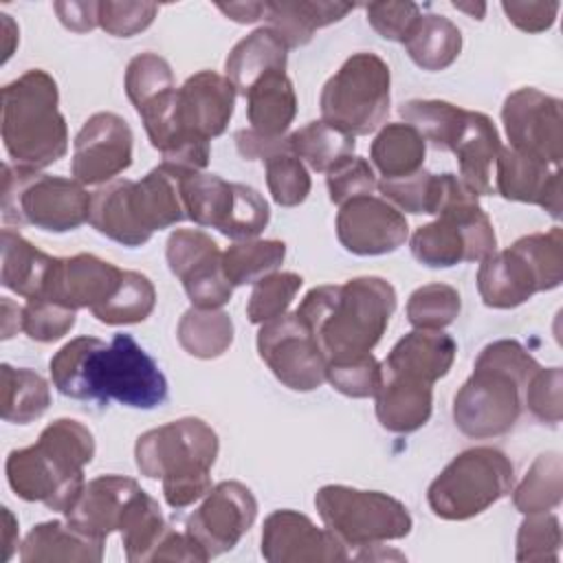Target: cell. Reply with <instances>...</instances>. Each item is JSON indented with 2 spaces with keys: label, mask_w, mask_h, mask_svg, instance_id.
I'll return each instance as SVG.
<instances>
[{
  "label": "cell",
  "mask_w": 563,
  "mask_h": 563,
  "mask_svg": "<svg viewBox=\"0 0 563 563\" xmlns=\"http://www.w3.org/2000/svg\"><path fill=\"white\" fill-rule=\"evenodd\" d=\"M325 380L341 394L350 398H369L378 391L383 380V367L372 356H358L352 361L341 363H328Z\"/></svg>",
  "instance_id": "cell-51"
},
{
  "label": "cell",
  "mask_w": 563,
  "mask_h": 563,
  "mask_svg": "<svg viewBox=\"0 0 563 563\" xmlns=\"http://www.w3.org/2000/svg\"><path fill=\"white\" fill-rule=\"evenodd\" d=\"M424 139L409 123H387L372 141L369 158L383 178H402L422 169Z\"/></svg>",
  "instance_id": "cell-34"
},
{
  "label": "cell",
  "mask_w": 563,
  "mask_h": 563,
  "mask_svg": "<svg viewBox=\"0 0 563 563\" xmlns=\"http://www.w3.org/2000/svg\"><path fill=\"white\" fill-rule=\"evenodd\" d=\"M75 321L77 310L44 297L26 299V306H22V330L37 343H53L62 339L73 330Z\"/></svg>",
  "instance_id": "cell-49"
},
{
  "label": "cell",
  "mask_w": 563,
  "mask_h": 563,
  "mask_svg": "<svg viewBox=\"0 0 563 563\" xmlns=\"http://www.w3.org/2000/svg\"><path fill=\"white\" fill-rule=\"evenodd\" d=\"M55 389L75 400H117L132 409H154L167 400L169 385L158 363L130 336H77L51 358Z\"/></svg>",
  "instance_id": "cell-1"
},
{
  "label": "cell",
  "mask_w": 563,
  "mask_h": 563,
  "mask_svg": "<svg viewBox=\"0 0 563 563\" xmlns=\"http://www.w3.org/2000/svg\"><path fill=\"white\" fill-rule=\"evenodd\" d=\"M169 526L163 519V512L154 497L143 488L130 499L119 532L123 539L125 559L130 563H145L154 559V552Z\"/></svg>",
  "instance_id": "cell-35"
},
{
  "label": "cell",
  "mask_w": 563,
  "mask_h": 563,
  "mask_svg": "<svg viewBox=\"0 0 563 563\" xmlns=\"http://www.w3.org/2000/svg\"><path fill=\"white\" fill-rule=\"evenodd\" d=\"M515 471L495 446H473L455 455L429 484L427 501L435 517L464 521L482 515L512 490Z\"/></svg>",
  "instance_id": "cell-11"
},
{
  "label": "cell",
  "mask_w": 563,
  "mask_h": 563,
  "mask_svg": "<svg viewBox=\"0 0 563 563\" xmlns=\"http://www.w3.org/2000/svg\"><path fill=\"white\" fill-rule=\"evenodd\" d=\"M2 246V266H0V282L11 292L35 299L42 297L46 279L57 257L35 249L26 238L18 231L4 227L0 233Z\"/></svg>",
  "instance_id": "cell-30"
},
{
  "label": "cell",
  "mask_w": 563,
  "mask_h": 563,
  "mask_svg": "<svg viewBox=\"0 0 563 563\" xmlns=\"http://www.w3.org/2000/svg\"><path fill=\"white\" fill-rule=\"evenodd\" d=\"M235 145L246 161H268L275 154L292 152L288 136H266L251 128L235 132Z\"/></svg>",
  "instance_id": "cell-56"
},
{
  "label": "cell",
  "mask_w": 563,
  "mask_h": 563,
  "mask_svg": "<svg viewBox=\"0 0 563 563\" xmlns=\"http://www.w3.org/2000/svg\"><path fill=\"white\" fill-rule=\"evenodd\" d=\"M2 515H4V561H9L18 545V519L11 515L7 506L2 508Z\"/></svg>",
  "instance_id": "cell-61"
},
{
  "label": "cell",
  "mask_w": 563,
  "mask_h": 563,
  "mask_svg": "<svg viewBox=\"0 0 563 563\" xmlns=\"http://www.w3.org/2000/svg\"><path fill=\"white\" fill-rule=\"evenodd\" d=\"M55 79L31 68L2 88V141L15 165L42 169L68 152Z\"/></svg>",
  "instance_id": "cell-7"
},
{
  "label": "cell",
  "mask_w": 563,
  "mask_h": 563,
  "mask_svg": "<svg viewBox=\"0 0 563 563\" xmlns=\"http://www.w3.org/2000/svg\"><path fill=\"white\" fill-rule=\"evenodd\" d=\"M0 18H2V40H4V53H2V64L13 55V48H15V44H18V40H20V35H18V26H15V22L11 20V15H7V13H0Z\"/></svg>",
  "instance_id": "cell-62"
},
{
  "label": "cell",
  "mask_w": 563,
  "mask_h": 563,
  "mask_svg": "<svg viewBox=\"0 0 563 563\" xmlns=\"http://www.w3.org/2000/svg\"><path fill=\"white\" fill-rule=\"evenodd\" d=\"M95 457L92 431L73 418L53 420L35 444L9 453L4 471L11 490L66 512L84 488V466Z\"/></svg>",
  "instance_id": "cell-3"
},
{
  "label": "cell",
  "mask_w": 563,
  "mask_h": 563,
  "mask_svg": "<svg viewBox=\"0 0 563 563\" xmlns=\"http://www.w3.org/2000/svg\"><path fill=\"white\" fill-rule=\"evenodd\" d=\"M563 497V462L556 451L541 453L526 477L512 490V504L519 512H550Z\"/></svg>",
  "instance_id": "cell-39"
},
{
  "label": "cell",
  "mask_w": 563,
  "mask_h": 563,
  "mask_svg": "<svg viewBox=\"0 0 563 563\" xmlns=\"http://www.w3.org/2000/svg\"><path fill=\"white\" fill-rule=\"evenodd\" d=\"M172 88H176L174 73L165 57L147 51L130 59L125 68V95L136 110Z\"/></svg>",
  "instance_id": "cell-46"
},
{
  "label": "cell",
  "mask_w": 563,
  "mask_h": 563,
  "mask_svg": "<svg viewBox=\"0 0 563 563\" xmlns=\"http://www.w3.org/2000/svg\"><path fill=\"white\" fill-rule=\"evenodd\" d=\"M402 44L411 62L422 70H444L462 51V33L449 18L422 13Z\"/></svg>",
  "instance_id": "cell-33"
},
{
  "label": "cell",
  "mask_w": 563,
  "mask_h": 563,
  "mask_svg": "<svg viewBox=\"0 0 563 563\" xmlns=\"http://www.w3.org/2000/svg\"><path fill=\"white\" fill-rule=\"evenodd\" d=\"M561 391H563L561 367H548V369L539 367L526 385L523 402L537 420L548 424H559L563 416Z\"/></svg>",
  "instance_id": "cell-52"
},
{
  "label": "cell",
  "mask_w": 563,
  "mask_h": 563,
  "mask_svg": "<svg viewBox=\"0 0 563 563\" xmlns=\"http://www.w3.org/2000/svg\"><path fill=\"white\" fill-rule=\"evenodd\" d=\"M398 112L405 123L416 128L435 150L453 152L468 110L440 99H411L402 103Z\"/></svg>",
  "instance_id": "cell-36"
},
{
  "label": "cell",
  "mask_w": 563,
  "mask_h": 563,
  "mask_svg": "<svg viewBox=\"0 0 563 563\" xmlns=\"http://www.w3.org/2000/svg\"><path fill=\"white\" fill-rule=\"evenodd\" d=\"M297 114V97L286 70L264 75L246 92V117L251 130L266 136H284Z\"/></svg>",
  "instance_id": "cell-32"
},
{
  "label": "cell",
  "mask_w": 563,
  "mask_h": 563,
  "mask_svg": "<svg viewBox=\"0 0 563 563\" xmlns=\"http://www.w3.org/2000/svg\"><path fill=\"white\" fill-rule=\"evenodd\" d=\"M541 365L512 339L488 343L453 398L455 427L475 440L504 435L521 416V391Z\"/></svg>",
  "instance_id": "cell-4"
},
{
  "label": "cell",
  "mask_w": 563,
  "mask_h": 563,
  "mask_svg": "<svg viewBox=\"0 0 563 563\" xmlns=\"http://www.w3.org/2000/svg\"><path fill=\"white\" fill-rule=\"evenodd\" d=\"M180 174L158 165L141 180H110L90 196L88 222L101 235L123 244L141 246L154 231L187 218L180 198Z\"/></svg>",
  "instance_id": "cell-6"
},
{
  "label": "cell",
  "mask_w": 563,
  "mask_h": 563,
  "mask_svg": "<svg viewBox=\"0 0 563 563\" xmlns=\"http://www.w3.org/2000/svg\"><path fill=\"white\" fill-rule=\"evenodd\" d=\"M314 506L323 526L345 545H380L407 537L413 526L407 506L380 490L328 484L317 490Z\"/></svg>",
  "instance_id": "cell-13"
},
{
  "label": "cell",
  "mask_w": 563,
  "mask_h": 563,
  "mask_svg": "<svg viewBox=\"0 0 563 563\" xmlns=\"http://www.w3.org/2000/svg\"><path fill=\"white\" fill-rule=\"evenodd\" d=\"M123 271L97 255L77 253L73 257H57L46 279L44 299L57 301L66 308L90 312L110 299L121 282Z\"/></svg>",
  "instance_id": "cell-21"
},
{
  "label": "cell",
  "mask_w": 563,
  "mask_h": 563,
  "mask_svg": "<svg viewBox=\"0 0 563 563\" xmlns=\"http://www.w3.org/2000/svg\"><path fill=\"white\" fill-rule=\"evenodd\" d=\"M389 84L391 75L383 57L354 53L321 90V121L354 139L378 130L389 112Z\"/></svg>",
  "instance_id": "cell-12"
},
{
  "label": "cell",
  "mask_w": 563,
  "mask_h": 563,
  "mask_svg": "<svg viewBox=\"0 0 563 563\" xmlns=\"http://www.w3.org/2000/svg\"><path fill=\"white\" fill-rule=\"evenodd\" d=\"M479 196L455 174H444L438 218L411 235L413 257L429 268H449L460 262H482L497 251L490 218Z\"/></svg>",
  "instance_id": "cell-8"
},
{
  "label": "cell",
  "mask_w": 563,
  "mask_h": 563,
  "mask_svg": "<svg viewBox=\"0 0 563 563\" xmlns=\"http://www.w3.org/2000/svg\"><path fill=\"white\" fill-rule=\"evenodd\" d=\"M266 165V185L273 200L282 207H297L310 194V174L306 165L292 154L282 152L264 161Z\"/></svg>",
  "instance_id": "cell-47"
},
{
  "label": "cell",
  "mask_w": 563,
  "mask_h": 563,
  "mask_svg": "<svg viewBox=\"0 0 563 563\" xmlns=\"http://www.w3.org/2000/svg\"><path fill=\"white\" fill-rule=\"evenodd\" d=\"M158 13L154 2H99V26L112 37H132L145 31Z\"/></svg>",
  "instance_id": "cell-53"
},
{
  "label": "cell",
  "mask_w": 563,
  "mask_h": 563,
  "mask_svg": "<svg viewBox=\"0 0 563 563\" xmlns=\"http://www.w3.org/2000/svg\"><path fill=\"white\" fill-rule=\"evenodd\" d=\"M561 550L559 517L550 512H532L519 526L517 532V561H556Z\"/></svg>",
  "instance_id": "cell-48"
},
{
  "label": "cell",
  "mask_w": 563,
  "mask_h": 563,
  "mask_svg": "<svg viewBox=\"0 0 563 563\" xmlns=\"http://www.w3.org/2000/svg\"><path fill=\"white\" fill-rule=\"evenodd\" d=\"M501 119L512 150L561 167L563 114L556 97L537 88H519L506 97Z\"/></svg>",
  "instance_id": "cell-16"
},
{
  "label": "cell",
  "mask_w": 563,
  "mask_h": 563,
  "mask_svg": "<svg viewBox=\"0 0 563 563\" xmlns=\"http://www.w3.org/2000/svg\"><path fill=\"white\" fill-rule=\"evenodd\" d=\"M53 9L59 22L75 33H86L99 26V2H55Z\"/></svg>",
  "instance_id": "cell-58"
},
{
  "label": "cell",
  "mask_w": 563,
  "mask_h": 563,
  "mask_svg": "<svg viewBox=\"0 0 563 563\" xmlns=\"http://www.w3.org/2000/svg\"><path fill=\"white\" fill-rule=\"evenodd\" d=\"M235 88L227 75L200 70L176 90V117L183 132L211 141L220 136L233 114Z\"/></svg>",
  "instance_id": "cell-22"
},
{
  "label": "cell",
  "mask_w": 563,
  "mask_h": 563,
  "mask_svg": "<svg viewBox=\"0 0 563 563\" xmlns=\"http://www.w3.org/2000/svg\"><path fill=\"white\" fill-rule=\"evenodd\" d=\"M257 517V499L242 482H220L189 515L185 532L202 548L207 559L224 554L251 530Z\"/></svg>",
  "instance_id": "cell-17"
},
{
  "label": "cell",
  "mask_w": 563,
  "mask_h": 563,
  "mask_svg": "<svg viewBox=\"0 0 563 563\" xmlns=\"http://www.w3.org/2000/svg\"><path fill=\"white\" fill-rule=\"evenodd\" d=\"M286 42L271 26H260L231 48L224 62V73L235 92L246 97L253 84H257L264 75L286 70Z\"/></svg>",
  "instance_id": "cell-28"
},
{
  "label": "cell",
  "mask_w": 563,
  "mask_h": 563,
  "mask_svg": "<svg viewBox=\"0 0 563 563\" xmlns=\"http://www.w3.org/2000/svg\"><path fill=\"white\" fill-rule=\"evenodd\" d=\"M218 9L229 20L240 24H251L266 15V2H229V4H218Z\"/></svg>",
  "instance_id": "cell-59"
},
{
  "label": "cell",
  "mask_w": 563,
  "mask_h": 563,
  "mask_svg": "<svg viewBox=\"0 0 563 563\" xmlns=\"http://www.w3.org/2000/svg\"><path fill=\"white\" fill-rule=\"evenodd\" d=\"M303 279L297 273H268L262 279L253 284L249 303H246V317L251 323L262 325L271 319L282 317L288 306L292 303L295 295L299 292Z\"/></svg>",
  "instance_id": "cell-44"
},
{
  "label": "cell",
  "mask_w": 563,
  "mask_h": 563,
  "mask_svg": "<svg viewBox=\"0 0 563 563\" xmlns=\"http://www.w3.org/2000/svg\"><path fill=\"white\" fill-rule=\"evenodd\" d=\"M383 367V365H380ZM376 418L391 433H411L427 424L433 409V385L383 369Z\"/></svg>",
  "instance_id": "cell-26"
},
{
  "label": "cell",
  "mask_w": 563,
  "mask_h": 563,
  "mask_svg": "<svg viewBox=\"0 0 563 563\" xmlns=\"http://www.w3.org/2000/svg\"><path fill=\"white\" fill-rule=\"evenodd\" d=\"M90 196L75 178L2 165V220L51 233L75 231L90 216Z\"/></svg>",
  "instance_id": "cell-10"
},
{
  "label": "cell",
  "mask_w": 563,
  "mask_h": 563,
  "mask_svg": "<svg viewBox=\"0 0 563 563\" xmlns=\"http://www.w3.org/2000/svg\"><path fill=\"white\" fill-rule=\"evenodd\" d=\"M103 559V541L84 534L68 521H44L33 526V530L20 543V561L42 563V561H88L99 563Z\"/></svg>",
  "instance_id": "cell-29"
},
{
  "label": "cell",
  "mask_w": 563,
  "mask_h": 563,
  "mask_svg": "<svg viewBox=\"0 0 563 563\" xmlns=\"http://www.w3.org/2000/svg\"><path fill=\"white\" fill-rule=\"evenodd\" d=\"M180 347L196 358H218L233 343V321L231 317L216 308H189L176 330Z\"/></svg>",
  "instance_id": "cell-37"
},
{
  "label": "cell",
  "mask_w": 563,
  "mask_h": 563,
  "mask_svg": "<svg viewBox=\"0 0 563 563\" xmlns=\"http://www.w3.org/2000/svg\"><path fill=\"white\" fill-rule=\"evenodd\" d=\"M376 189L387 202L407 213H431L435 216L440 196V174L416 172L402 178H383Z\"/></svg>",
  "instance_id": "cell-45"
},
{
  "label": "cell",
  "mask_w": 563,
  "mask_h": 563,
  "mask_svg": "<svg viewBox=\"0 0 563 563\" xmlns=\"http://www.w3.org/2000/svg\"><path fill=\"white\" fill-rule=\"evenodd\" d=\"M501 9L517 29L526 33H541L554 24L561 4L559 2H501Z\"/></svg>",
  "instance_id": "cell-55"
},
{
  "label": "cell",
  "mask_w": 563,
  "mask_h": 563,
  "mask_svg": "<svg viewBox=\"0 0 563 563\" xmlns=\"http://www.w3.org/2000/svg\"><path fill=\"white\" fill-rule=\"evenodd\" d=\"M563 279V231L519 238L512 246L482 260L477 290L488 308H517L534 292L552 290Z\"/></svg>",
  "instance_id": "cell-9"
},
{
  "label": "cell",
  "mask_w": 563,
  "mask_h": 563,
  "mask_svg": "<svg viewBox=\"0 0 563 563\" xmlns=\"http://www.w3.org/2000/svg\"><path fill=\"white\" fill-rule=\"evenodd\" d=\"M501 152V139L495 123L484 114L468 110L462 134L453 147L460 165V178L477 194L486 196L495 191L493 167Z\"/></svg>",
  "instance_id": "cell-27"
},
{
  "label": "cell",
  "mask_w": 563,
  "mask_h": 563,
  "mask_svg": "<svg viewBox=\"0 0 563 563\" xmlns=\"http://www.w3.org/2000/svg\"><path fill=\"white\" fill-rule=\"evenodd\" d=\"M2 420L29 424L37 420L51 405V387L33 369L11 367L2 363Z\"/></svg>",
  "instance_id": "cell-38"
},
{
  "label": "cell",
  "mask_w": 563,
  "mask_h": 563,
  "mask_svg": "<svg viewBox=\"0 0 563 563\" xmlns=\"http://www.w3.org/2000/svg\"><path fill=\"white\" fill-rule=\"evenodd\" d=\"M325 174H328L325 183H328L330 200L339 207L354 200V198L372 196L376 185H378L374 167L365 158L354 156V154L341 158Z\"/></svg>",
  "instance_id": "cell-50"
},
{
  "label": "cell",
  "mask_w": 563,
  "mask_h": 563,
  "mask_svg": "<svg viewBox=\"0 0 563 563\" xmlns=\"http://www.w3.org/2000/svg\"><path fill=\"white\" fill-rule=\"evenodd\" d=\"M152 561H209L202 548L187 532H176L172 528L165 530L154 559Z\"/></svg>",
  "instance_id": "cell-57"
},
{
  "label": "cell",
  "mask_w": 563,
  "mask_h": 563,
  "mask_svg": "<svg viewBox=\"0 0 563 563\" xmlns=\"http://www.w3.org/2000/svg\"><path fill=\"white\" fill-rule=\"evenodd\" d=\"M453 7H455L457 11L468 13V15L475 18V20H482L484 13H486V4H484V2H453Z\"/></svg>",
  "instance_id": "cell-63"
},
{
  "label": "cell",
  "mask_w": 563,
  "mask_h": 563,
  "mask_svg": "<svg viewBox=\"0 0 563 563\" xmlns=\"http://www.w3.org/2000/svg\"><path fill=\"white\" fill-rule=\"evenodd\" d=\"M286 257L282 240H240L222 253V268L229 284H255L268 273H275Z\"/></svg>",
  "instance_id": "cell-40"
},
{
  "label": "cell",
  "mask_w": 563,
  "mask_h": 563,
  "mask_svg": "<svg viewBox=\"0 0 563 563\" xmlns=\"http://www.w3.org/2000/svg\"><path fill=\"white\" fill-rule=\"evenodd\" d=\"M292 154L303 163H308L314 172H328L341 158L354 152V136L328 125L325 121H310L303 128L295 130L290 136Z\"/></svg>",
  "instance_id": "cell-41"
},
{
  "label": "cell",
  "mask_w": 563,
  "mask_h": 563,
  "mask_svg": "<svg viewBox=\"0 0 563 563\" xmlns=\"http://www.w3.org/2000/svg\"><path fill=\"white\" fill-rule=\"evenodd\" d=\"M354 4L347 2H308V0H282L266 2L268 26L286 42L288 48L303 46L312 40L317 29L343 20Z\"/></svg>",
  "instance_id": "cell-31"
},
{
  "label": "cell",
  "mask_w": 563,
  "mask_h": 563,
  "mask_svg": "<svg viewBox=\"0 0 563 563\" xmlns=\"http://www.w3.org/2000/svg\"><path fill=\"white\" fill-rule=\"evenodd\" d=\"M180 198L191 222L218 229L231 240H253L271 220L268 202L257 189L229 183L218 174L183 172Z\"/></svg>",
  "instance_id": "cell-14"
},
{
  "label": "cell",
  "mask_w": 563,
  "mask_h": 563,
  "mask_svg": "<svg viewBox=\"0 0 563 563\" xmlns=\"http://www.w3.org/2000/svg\"><path fill=\"white\" fill-rule=\"evenodd\" d=\"M262 556L268 563H332L347 561L345 543L328 528H317L310 517L284 508L264 519Z\"/></svg>",
  "instance_id": "cell-19"
},
{
  "label": "cell",
  "mask_w": 563,
  "mask_h": 563,
  "mask_svg": "<svg viewBox=\"0 0 563 563\" xmlns=\"http://www.w3.org/2000/svg\"><path fill=\"white\" fill-rule=\"evenodd\" d=\"M457 345L442 330H411L387 354L383 369L433 385L449 374Z\"/></svg>",
  "instance_id": "cell-25"
},
{
  "label": "cell",
  "mask_w": 563,
  "mask_h": 563,
  "mask_svg": "<svg viewBox=\"0 0 563 563\" xmlns=\"http://www.w3.org/2000/svg\"><path fill=\"white\" fill-rule=\"evenodd\" d=\"M495 191L506 200L539 205L554 220L561 218V167L501 147L495 161Z\"/></svg>",
  "instance_id": "cell-23"
},
{
  "label": "cell",
  "mask_w": 563,
  "mask_h": 563,
  "mask_svg": "<svg viewBox=\"0 0 563 563\" xmlns=\"http://www.w3.org/2000/svg\"><path fill=\"white\" fill-rule=\"evenodd\" d=\"M141 490L139 482L123 475H99L84 484L73 506L64 512L66 521L88 537L106 539L119 530L130 499Z\"/></svg>",
  "instance_id": "cell-24"
},
{
  "label": "cell",
  "mask_w": 563,
  "mask_h": 563,
  "mask_svg": "<svg viewBox=\"0 0 563 563\" xmlns=\"http://www.w3.org/2000/svg\"><path fill=\"white\" fill-rule=\"evenodd\" d=\"M460 308V292L449 284L435 282L411 292L407 301V319L420 330H442L455 321Z\"/></svg>",
  "instance_id": "cell-43"
},
{
  "label": "cell",
  "mask_w": 563,
  "mask_h": 563,
  "mask_svg": "<svg viewBox=\"0 0 563 563\" xmlns=\"http://www.w3.org/2000/svg\"><path fill=\"white\" fill-rule=\"evenodd\" d=\"M22 330V306L2 297V339H11Z\"/></svg>",
  "instance_id": "cell-60"
},
{
  "label": "cell",
  "mask_w": 563,
  "mask_h": 563,
  "mask_svg": "<svg viewBox=\"0 0 563 563\" xmlns=\"http://www.w3.org/2000/svg\"><path fill=\"white\" fill-rule=\"evenodd\" d=\"M218 433L200 418H178L139 435L136 468L163 482L165 501L180 510L211 490V466L218 457Z\"/></svg>",
  "instance_id": "cell-5"
},
{
  "label": "cell",
  "mask_w": 563,
  "mask_h": 563,
  "mask_svg": "<svg viewBox=\"0 0 563 563\" xmlns=\"http://www.w3.org/2000/svg\"><path fill=\"white\" fill-rule=\"evenodd\" d=\"M407 218L385 198L361 196L339 207L336 238L354 255H385L405 244Z\"/></svg>",
  "instance_id": "cell-20"
},
{
  "label": "cell",
  "mask_w": 563,
  "mask_h": 563,
  "mask_svg": "<svg viewBox=\"0 0 563 563\" xmlns=\"http://www.w3.org/2000/svg\"><path fill=\"white\" fill-rule=\"evenodd\" d=\"M156 303V290L147 275L123 271L117 290L108 301L97 306L92 314L108 325H128L145 321Z\"/></svg>",
  "instance_id": "cell-42"
},
{
  "label": "cell",
  "mask_w": 563,
  "mask_h": 563,
  "mask_svg": "<svg viewBox=\"0 0 563 563\" xmlns=\"http://www.w3.org/2000/svg\"><path fill=\"white\" fill-rule=\"evenodd\" d=\"M365 13L372 29L391 42H405L422 15L416 2H372Z\"/></svg>",
  "instance_id": "cell-54"
},
{
  "label": "cell",
  "mask_w": 563,
  "mask_h": 563,
  "mask_svg": "<svg viewBox=\"0 0 563 563\" xmlns=\"http://www.w3.org/2000/svg\"><path fill=\"white\" fill-rule=\"evenodd\" d=\"M132 130L114 112L92 114L75 136L70 174L81 185H106L132 165Z\"/></svg>",
  "instance_id": "cell-18"
},
{
  "label": "cell",
  "mask_w": 563,
  "mask_h": 563,
  "mask_svg": "<svg viewBox=\"0 0 563 563\" xmlns=\"http://www.w3.org/2000/svg\"><path fill=\"white\" fill-rule=\"evenodd\" d=\"M257 352L275 378L292 391H312L325 383L328 358L297 312L262 323Z\"/></svg>",
  "instance_id": "cell-15"
},
{
  "label": "cell",
  "mask_w": 563,
  "mask_h": 563,
  "mask_svg": "<svg viewBox=\"0 0 563 563\" xmlns=\"http://www.w3.org/2000/svg\"><path fill=\"white\" fill-rule=\"evenodd\" d=\"M394 310V286L367 275L308 290L295 312L317 336L328 363H341L372 354Z\"/></svg>",
  "instance_id": "cell-2"
}]
</instances>
